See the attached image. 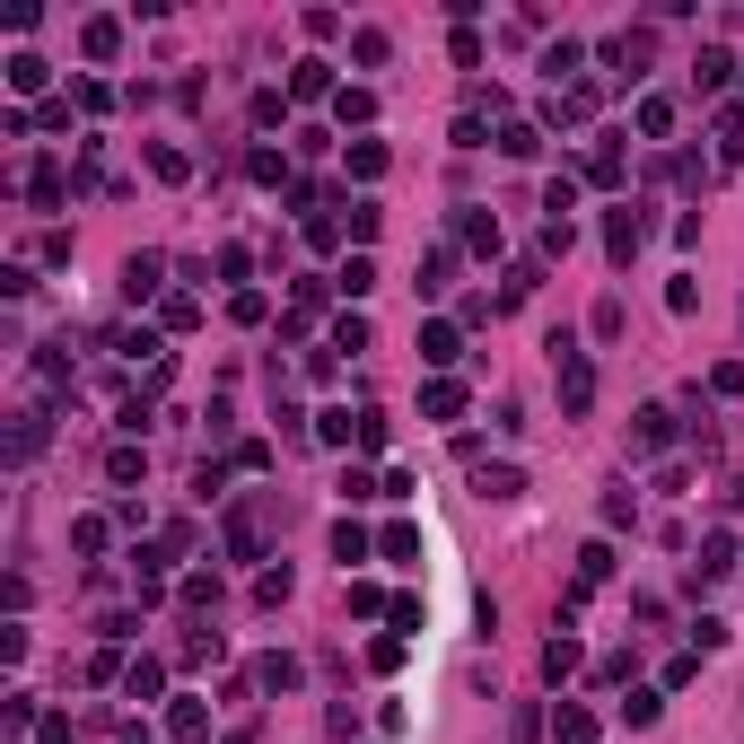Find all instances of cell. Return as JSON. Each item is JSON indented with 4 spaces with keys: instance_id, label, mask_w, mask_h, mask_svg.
<instances>
[{
    "instance_id": "cell-18",
    "label": "cell",
    "mask_w": 744,
    "mask_h": 744,
    "mask_svg": "<svg viewBox=\"0 0 744 744\" xmlns=\"http://www.w3.org/2000/svg\"><path fill=\"white\" fill-rule=\"evenodd\" d=\"M552 744H596V710L561 701V710H552Z\"/></svg>"
},
{
    "instance_id": "cell-37",
    "label": "cell",
    "mask_w": 744,
    "mask_h": 744,
    "mask_svg": "<svg viewBox=\"0 0 744 744\" xmlns=\"http://www.w3.org/2000/svg\"><path fill=\"white\" fill-rule=\"evenodd\" d=\"M570 211H578V176H552L543 184V220H570Z\"/></svg>"
},
{
    "instance_id": "cell-38",
    "label": "cell",
    "mask_w": 744,
    "mask_h": 744,
    "mask_svg": "<svg viewBox=\"0 0 744 744\" xmlns=\"http://www.w3.org/2000/svg\"><path fill=\"white\" fill-rule=\"evenodd\" d=\"M333 351H369V316H360V307L333 316Z\"/></svg>"
},
{
    "instance_id": "cell-44",
    "label": "cell",
    "mask_w": 744,
    "mask_h": 744,
    "mask_svg": "<svg viewBox=\"0 0 744 744\" xmlns=\"http://www.w3.org/2000/svg\"><path fill=\"white\" fill-rule=\"evenodd\" d=\"M342 499H351V508H360V499H385V474H369V465H351V474H342Z\"/></svg>"
},
{
    "instance_id": "cell-26",
    "label": "cell",
    "mask_w": 744,
    "mask_h": 744,
    "mask_svg": "<svg viewBox=\"0 0 744 744\" xmlns=\"http://www.w3.org/2000/svg\"><path fill=\"white\" fill-rule=\"evenodd\" d=\"M124 692H131V701H158V692H167V666H158V657H131Z\"/></svg>"
},
{
    "instance_id": "cell-40",
    "label": "cell",
    "mask_w": 744,
    "mask_h": 744,
    "mask_svg": "<svg viewBox=\"0 0 744 744\" xmlns=\"http://www.w3.org/2000/svg\"><path fill=\"white\" fill-rule=\"evenodd\" d=\"M333 115H342V124H376V88H342Z\"/></svg>"
},
{
    "instance_id": "cell-11",
    "label": "cell",
    "mask_w": 744,
    "mask_h": 744,
    "mask_svg": "<svg viewBox=\"0 0 744 744\" xmlns=\"http://www.w3.org/2000/svg\"><path fill=\"white\" fill-rule=\"evenodd\" d=\"M79 53H88V62H115V53H124V18H88V26H79Z\"/></svg>"
},
{
    "instance_id": "cell-56",
    "label": "cell",
    "mask_w": 744,
    "mask_h": 744,
    "mask_svg": "<svg viewBox=\"0 0 744 744\" xmlns=\"http://www.w3.org/2000/svg\"><path fill=\"white\" fill-rule=\"evenodd\" d=\"M710 394H744V360H719V369H710Z\"/></svg>"
},
{
    "instance_id": "cell-43",
    "label": "cell",
    "mask_w": 744,
    "mask_h": 744,
    "mask_svg": "<svg viewBox=\"0 0 744 744\" xmlns=\"http://www.w3.org/2000/svg\"><path fill=\"white\" fill-rule=\"evenodd\" d=\"M385 438H394V421L369 403V412H360V456H385Z\"/></svg>"
},
{
    "instance_id": "cell-29",
    "label": "cell",
    "mask_w": 744,
    "mask_h": 744,
    "mask_svg": "<svg viewBox=\"0 0 744 744\" xmlns=\"http://www.w3.org/2000/svg\"><path fill=\"white\" fill-rule=\"evenodd\" d=\"M630 124H639V140H666V131H674V97H639Z\"/></svg>"
},
{
    "instance_id": "cell-16",
    "label": "cell",
    "mask_w": 744,
    "mask_h": 744,
    "mask_svg": "<svg viewBox=\"0 0 744 744\" xmlns=\"http://www.w3.org/2000/svg\"><path fill=\"white\" fill-rule=\"evenodd\" d=\"M351 62H360V71H385V62H394V35H385V26H351Z\"/></svg>"
},
{
    "instance_id": "cell-14",
    "label": "cell",
    "mask_w": 744,
    "mask_h": 744,
    "mask_svg": "<svg viewBox=\"0 0 744 744\" xmlns=\"http://www.w3.org/2000/svg\"><path fill=\"white\" fill-rule=\"evenodd\" d=\"M578 666H587V648H578L570 630H552V639H543V674H552V683H570Z\"/></svg>"
},
{
    "instance_id": "cell-12",
    "label": "cell",
    "mask_w": 744,
    "mask_h": 744,
    "mask_svg": "<svg viewBox=\"0 0 744 744\" xmlns=\"http://www.w3.org/2000/svg\"><path fill=\"white\" fill-rule=\"evenodd\" d=\"M587 115H596V79H578V88H561L543 106V124H587Z\"/></svg>"
},
{
    "instance_id": "cell-53",
    "label": "cell",
    "mask_w": 744,
    "mask_h": 744,
    "mask_svg": "<svg viewBox=\"0 0 744 744\" xmlns=\"http://www.w3.org/2000/svg\"><path fill=\"white\" fill-rule=\"evenodd\" d=\"M385 621H394V639H412V630H421V596H394V614H385Z\"/></svg>"
},
{
    "instance_id": "cell-4",
    "label": "cell",
    "mask_w": 744,
    "mask_h": 744,
    "mask_svg": "<svg viewBox=\"0 0 744 744\" xmlns=\"http://www.w3.org/2000/svg\"><path fill=\"white\" fill-rule=\"evenodd\" d=\"M465 403H474L465 376H429V385H421V412H429V421H465Z\"/></svg>"
},
{
    "instance_id": "cell-50",
    "label": "cell",
    "mask_w": 744,
    "mask_h": 744,
    "mask_svg": "<svg viewBox=\"0 0 744 744\" xmlns=\"http://www.w3.org/2000/svg\"><path fill=\"white\" fill-rule=\"evenodd\" d=\"M351 614L369 621V614H394V596H385V587H369V578H360V587H351Z\"/></svg>"
},
{
    "instance_id": "cell-42",
    "label": "cell",
    "mask_w": 744,
    "mask_h": 744,
    "mask_svg": "<svg viewBox=\"0 0 744 744\" xmlns=\"http://www.w3.org/2000/svg\"><path fill=\"white\" fill-rule=\"evenodd\" d=\"M228 474H272V438H237V456H228Z\"/></svg>"
},
{
    "instance_id": "cell-25",
    "label": "cell",
    "mask_w": 744,
    "mask_h": 744,
    "mask_svg": "<svg viewBox=\"0 0 744 744\" xmlns=\"http://www.w3.org/2000/svg\"><path fill=\"white\" fill-rule=\"evenodd\" d=\"M727 71H744V62L727 53V44H701V62H692V79H701V88H727Z\"/></svg>"
},
{
    "instance_id": "cell-7",
    "label": "cell",
    "mask_w": 744,
    "mask_h": 744,
    "mask_svg": "<svg viewBox=\"0 0 744 744\" xmlns=\"http://www.w3.org/2000/svg\"><path fill=\"white\" fill-rule=\"evenodd\" d=\"M543 79H552V97L578 88V35H552V44H543Z\"/></svg>"
},
{
    "instance_id": "cell-27",
    "label": "cell",
    "mask_w": 744,
    "mask_h": 744,
    "mask_svg": "<svg viewBox=\"0 0 744 744\" xmlns=\"http://www.w3.org/2000/svg\"><path fill=\"white\" fill-rule=\"evenodd\" d=\"M447 280H456V246H429L421 254V298H438Z\"/></svg>"
},
{
    "instance_id": "cell-57",
    "label": "cell",
    "mask_w": 744,
    "mask_h": 744,
    "mask_svg": "<svg viewBox=\"0 0 744 744\" xmlns=\"http://www.w3.org/2000/svg\"><path fill=\"white\" fill-rule=\"evenodd\" d=\"M44 744H71V719H62V710H53V719H44Z\"/></svg>"
},
{
    "instance_id": "cell-31",
    "label": "cell",
    "mask_w": 744,
    "mask_h": 744,
    "mask_svg": "<svg viewBox=\"0 0 744 744\" xmlns=\"http://www.w3.org/2000/svg\"><path fill=\"white\" fill-rule=\"evenodd\" d=\"M499 158H543V131L534 124H499Z\"/></svg>"
},
{
    "instance_id": "cell-46",
    "label": "cell",
    "mask_w": 744,
    "mask_h": 744,
    "mask_svg": "<svg viewBox=\"0 0 744 744\" xmlns=\"http://www.w3.org/2000/svg\"><path fill=\"white\" fill-rule=\"evenodd\" d=\"M621 719H630V727H657V719H666V692H630Z\"/></svg>"
},
{
    "instance_id": "cell-5",
    "label": "cell",
    "mask_w": 744,
    "mask_h": 744,
    "mask_svg": "<svg viewBox=\"0 0 744 744\" xmlns=\"http://www.w3.org/2000/svg\"><path fill=\"white\" fill-rule=\"evenodd\" d=\"M376 561H394V570H421V525H412V517H394V525L376 534Z\"/></svg>"
},
{
    "instance_id": "cell-19",
    "label": "cell",
    "mask_w": 744,
    "mask_h": 744,
    "mask_svg": "<svg viewBox=\"0 0 744 744\" xmlns=\"http://www.w3.org/2000/svg\"><path fill=\"white\" fill-rule=\"evenodd\" d=\"M316 438H325V447H360V412L325 403V412H316Z\"/></svg>"
},
{
    "instance_id": "cell-17",
    "label": "cell",
    "mask_w": 744,
    "mask_h": 744,
    "mask_svg": "<svg viewBox=\"0 0 744 744\" xmlns=\"http://www.w3.org/2000/svg\"><path fill=\"white\" fill-rule=\"evenodd\" d=\"M587 184H596V193H614V184H621V140H614V131L587 149Z\"/></svg>"
},
{
    "instance_id": "cell-52",
    "label": "cell",
    "mask_w": 744,
    "mask_h": 744,
    "mask_svg": "<svg viewBox=\"0 0 744 744\" xmlns=\"http://www.w3.org/2000/svg\"><path fill=\"white\" fill-rule=\"evenodd\" d=\"M71 543H79V552L97 561V552H106V517H79V525H71Z\"/></svg>"
},
{
    "instance_id": "cell-35",
    "label": "cell",
    "mask_w": 744,
    "mask_h": 744,
    "mask_svg": "<svg viewBox=\"0 0 744 744\" xmlns=\"http://www.w3.org/2000/svg\"><path fill=\"white\" fill-rule=\"evenodd\" d=\"M465 246H474V254H499V246H508V237H499V220H491V211H465Z\"/></svg>"
},
{
    "instance_id": "cell-30",
    "label": "cell",
    "mask_w": 744,
    "mask_h": 744,
    "mask_svg": "<svg viewBox=\"0 0 744 744\" xmlns=\"http://www.w3.org/2000/svg\"><path fill=\"white\" fill-rule=\"evenodd\" d=\"M474 491H482V499H517V491H525V474H517V465H482Z\"/></svg>"
},
{
    "instance_id": "cell-22",
    "label": "cell",
    "mask_w": 744,
    "mask_h": 744,
    "mask_svg": "<svg viewBox=\"0 0 744 744\" xmlns=\"http://www.w3.org/2000/svg\"><path fill=\"white\" fill-rule=\"evenodd\" d=\"M298 674H307V666H298L289 648H272V657L254 666V683H263V692H298Z\"/></svg>"
},
{
    "instance_id": "cell-3",
    "label": "cell",
    "mask_w": 744,
    "mask_h": 744,
    "mask_svg": "<svg viewBox=\"0 0 744 744\" xmlns=\"http://www.w3.org/2000/svg\"><path fill=\"white\" fill-rule=\"evenodd\" d=\"M456 360H465V333L429 316V325H421V369H456Z\"/></svg>"
},
{
    "instance_id": "cell-54",
    "label": "cell",
    "mask_w": 744,
    "mask_h": 744,
    "mask_svg": "<svg viewBox=\"0 0 744 744\" xmlns=\"http://www.w3.org/2000/svg\"><path fill=\"white\" fill-rule=\"evenodd\" d=\"M621 325H630V316H621V298H605V307H596V342H621Z\"/></svg>"
},
{
    "instance_id": "cell-55",
    "label": "cell",
    "mask_w": 744,
    "mask_h": 744,
    "mask_svg": "<svg viewBox=\"0 0 744 744\" xmlns=\"http://www.w3.org/2000/svg\"><path fill=\"white\" fill-rule=\"evenodd\" d=\"M605 525H639V499H630V491H605Z\"/></svg>"
},
{
    "instance_id": "cell-45",
    "label": "cell",
    "mask_w": 744,
    "mask_h": 744,
    "mask_svg": "<svg viewBox=\"0 0 744 744\" xmlns=\"http://www.w3.org/2000/svg\"><path fill=\"white\" fill-rule=\"evenodd\" d=\"M158 325H167V333H193L202 307H193V298H158Z\"/></svg>"
},
{
    "instance_id": "cell-20",
    "label": "cell",
    "mask_w": 744,
    "mask_h": 744,
    "mask_svg": "<svg viewBox=\"0 0 744 744\" xmlns=\"http://www.w3.org/2000/svg\"><path fill=\"white\" fill-rule=\"evenodd\" d=\"M44 456V412H18V429H9V465H35Z\"/></svg>"
},
{
    "instance_id": "cell-32",
    "label": "cell",
    "mask_w": 744,
    "mask_h": 744,
    "mask_svg": "<svg viewBox=\"0 0 744 744\" xmlns=\"http://www.w3.org/2000/svg\"><path fill=\"white\" fill-rule=\"evenodd\" d=\"M385 167H394V158H385V140H351V176H360V184H376Z\"/></svg>"
},
{
    "instance_id": "cell-24",
    "label": "cell",
    "mask_w": 744,
    "mask_h": 744,
    "mask_svg": "<svg viewBox=\"0 0 744 744\" xmlns=\"http://www.w3.org/2000/svg\"><path fill=\"white\" fill-rule=\"evenodd\" d=\"M176 596H184V614H220V570H193Z\"/></svg>"
},
{
    "instance_id": "cell-49",
    "label": "cell",
    "mask_w": 744,
    "mask_h": 744,
    "mask_svg": "<svg viewBox=\"0 0 744 744\" xmlns=\"http://www.w3.org/2000/svg\"><path fill=\"white\" fill-rule=\"evenodd\" d=\"M228 316H237V325H263V316H272V298H263V289H237V298H228Z\"/></svg>"
},
{
    "instance_id": "cell-39",
    "label": "cell",
    "mask_w": 744,
    "mask_h": 744,
    "mask_svg": "<svg viewBox=\"0 0 744 744\" xmlns=\"http://www.w3.org/2000/svg\"><path fill=\"white\" fill-rule=\"evenodd\" d=\"M289 587H298L289 570H263V578H254V605H263V614H280V605H289Z\"/></svg>"
},
{
    "instance_id": "cell-6",
    "label": "cell",
    "mask_w": 744,
    "mask_h": 744,
    "mask_svg": "<svg viewBox=\"0 0 744 744\" xmlns=\"http://www.w3.org/2000/svg\"><path fill=\"white\" fill-rule=\"evenodd\" d=\"M158 289H167V254H131L124 263V298L140 307V298H158Z\"/></svg>"
},
{
    "instance_id": "cell-9",
    "label": "cell",
    "mask_w": 744,
    "mask_h": 744,
    "mask_svg": "<svg viewBox=\"0 0 744 744\" xmlns=\"http://www.w3.org/2000/svg\"><path fill=\"white\" fill-rule=\"evenodd\" d=\"M727 570H736V525H710V534H701V587L727 578Z\"/></svg>"
},
{
    "instance_id": "cell-58",
    "label": "cell",
    "mask_w": 744,
    "mask_h": 744,
    "mask_svg": "<svg viewBox=\"0 0 744 744\" xmlns=\"http://www.w3.org/2000/svg\"><path fill=\"white\" fill-rule=\"evenodd\" d=\"M220 744H254V727H237V736H220Z\"/></svg>"
},
{
    "instance_id": "cell-33",
    "label": "cell",
    "mask_w": 744,
    "mask_h": 744,
    "mask_svg": "<svg viewBox=\"0 0 744 744\" xmlns=\"http://www.w3.org/2000/svg\"><path fill=\"white\" fill-rule=\"evenodd\" d=\"M228 552H237V561H263V525H254L246 508L228 517Z\"/></svg>"
},
{
    "instance_id": "cell-8",
    "label": "cell",
    "mask_w": 744,
    "mask_h": 744,
    "mask_svg": "<svg viewBox=\"0 0 744 744\" xmlns=\"http://www.w3.org/2000/svg\"><path fill=\"white\" fill-rule=\"evenodd\" d=\"M657 447H674V412H666V403H648L639 429H630V456H657Z\"/></svg>"
},
{
    "instance_id": "cell-41",
    "label": "cell",
    "mask_w": 744,
    "mask_h": 744,
    "mask_svg": "<svg viewBox=\"0 0 744 744\" xmlns=\"http://www.w3.org/2000/svg\"><path fill=\"white\" fill-rule=\"evenodd\" d=\"M342 228H351V237H360V246H369L376 228H385V211H376V202H342Z\"/></svg>"
},
{
    "instance_id": "cell-51",
    "label": "cell",
    "mask_w": 744,
    "mask_h": 744,
    "mask_svg": "<svg viewBox=\"0 0 744 744\" xmlns=\"http://www.w3.org/2000/svg\"><path fill=\"white\" fill-rule=\"evenodd\" d=\"M71 97H79V115H106V106H115V88H106V79H79Z\"/></svg>"
},
{
    "instance_id": "cell-10",
    "label": "cell",
    "mask_w": 744,
    "mask_h": 744,
    "mask_svg": "<svg viewBox=\"0 0 744 744\" xmlns=\"http://www.w3.org/2000/svg\"><path fill=\"white\" fill-rule=\"evenodd\" d=\"M333 561H342V570H360V561H376V534L360 525V517H342V525H333Z\"/></svg>"
},
{
    "instance_id": "cell-1",
    "label": "cell",
    "mask_w": 744,
    "mask_h": 744,
    "mask_svg": "<svg viewBox=\"0 0 744 744\" xmlns=\"http://www.w3.org/2000/svg\"><path fill=\"white\" fill-rule=\"evenodd\" d=\"M648 246V211L639 202H621V211H605V254H614V272H630V254Z\"/></svg>"
},
{
    "instance_id": "cell-21",
    "label": "cell",
    "mask_w": 744,
    "mask_h": 744,
    "mask_svg": "<svg viewBox=\"0 0 744 744\" xmlns=\"http://www.w3.org/2000/svg\"><path fill=\"white\" fill-rule=\"evenodd\" d=\"M605 578H614V543H605V534H596V543H587V552H578V578H570V587H587V596H596V587H605Z\"/></svg>"
},
{
    "instance_id": "cell-47",
    "label": "cell",
    "mask_w": 744,
    "mask_h": 744,
    "mask_svg": "<svg viewBox=\"0 0 744 744\" xmlns=\"http://www.w3.org/2000/svg\"><path fill=\"white\" fill-rule=\"evenodd\" d=\"M447 53H456V71H482V35H474V26H456V35H447Z\"/></svg>"
},
{
    "instance_id": "cell-2",
    "label": "cell",
    "mask_w": 744,
    "mask_h": 744,
    "mask_svg": "<svg viewBox=\"0 0 744 744\" xmlns=\"http://www.w3.org/2000/svg\"><path fill=\"white\" fill-rule=\"evenodd\" d=\"M289 97H298V106H316V97H342V88H333V62H316V53H307V62H289Z\"/></svg>"
},
{
    "instance_id": "cell-28",
    "label": "cell",
    "mask_w": 744,
    "mask_h": 744,
    "mask_svg": "<svg viewBox=\"0 0 744 744\" xmlns=\"http://www.w3.org/2000/svg\"><path fill=\"white\" fill-rule=\"evenodd\" d=\"M333 289H342V298L360 307V298H369V289H376V263H369V254H351V263L333 272Z\"/></svg>"
},
{
    "instance_id": "cell-34",
    "label": "cell",
    "mask_w": 744,
    "mask_h": 744,
    "mask_svg": "<svg viewBox=\"0 0 744 744\" xmlns=\"http://www.w3.org/2000/svg\"><path fill=\"white\" fill-rule=\"evenodd\" d=\"M140 465H149V456H140V447H115V456H106V482H115V491H131V482H140Z\"/></svg>"
},
{
    "instance_id": "cell-15",
    "label": "cell",
    "mask_w": 744,
    "mask_h": 744,
    "mask_svg": "<svg viewBox=\"0 0 744 744\" xmlns=\"http://www.w3.org/2000/svg\"><path fill=\"white\" fill-rule=\"evenodd\" d=\"M167 736H176V744H202V736H211V710H202V701H167Z\"/></svg>"
},
{
    "instance_id": "cell-36",
    "label": "cell",
    "mask_w": 744,
    "mask_h": 744,
    "mask_svg": "<svg viewBox=\"0 0 744 744\" xmlns=\"http://www.w3.org/2000/svg\"><path fill=\"white\" fill-rule=\"evenodd\" d=\"M149 176H158V184H184V176H193V158H184V149H167V140H158V149H149Z\"/></svg>"
},
{
    "instance_id": "cell-13",
    "label": "cell",
    "mask_w": 744,
    "mask_h": 744,
    "mask_svg": "<svg viewBox=\"0 0 744 744\" xmlns=\"http://www.w3.org/2000/svg\"><path fill=\"white\" fill-rule=\"evenodd\" d=\"M62 193H71V176H62L53 158H35V167H26V202H35V211H53Z\"/></svg>"
},
{
    "instance_id": "cell-23",
    "label": "cell",
    "mask_w": 744,
    "mask_h": 744,
    "mask_svg": "<svg viewBox=\"0 0 744 744\" xmlns=\"http://www.w3.org/2000/svg\"><path fill=\"white\" fill-rule=\"evenodd\" d=\"M44 79H53V62H44V53H9V88H18V97H35Z\"/></svg>"
},
{
    "instance_id": "cell-48",
    "label": "cell",
    "mask_w": 744,
    "mask_h": 744,
    "mask_svg": "<svg viewBox=\"0 0 744 744\" xmlns=\"http://www.w3.org/2000/svg\"><path fill=\"white\" fill-rule=\"evenodd\" d=\"M246 176H254V184H280V176H289V158H280V149H254Z\"/></svg>"
}]
</instances>
